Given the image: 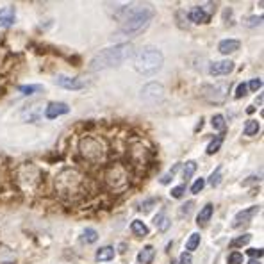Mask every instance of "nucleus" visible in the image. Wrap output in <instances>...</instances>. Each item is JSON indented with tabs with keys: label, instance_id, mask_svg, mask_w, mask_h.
Instances as JSON below:
<instances>
[{
	"label": "nucleus",
	"instance_id": "obj_1",
	"mask_svg": "<svg viewBox=\"0 0 264 264\" xmlns=\"http://www.w3.org/2000/svg\"><path fill=\"white\" fill-rule=\"evenodd\" d=\"M156 16V9L152 5H130V7H121L118 13V18L121 22V27L112 36H136L139 32L150 25L152 18Z\"/></svg>",
	"mask_w": 264,
	"mask_h": 264
},
{
	"label": "nucleus",
	"instance_id": "obj_2",
	"mask_svg": "<svg viewBox=\"0 0 264 264\" xmlns=\"http://www.w3.org/2000/svg\"><path fill=\"white\" fill-rule=\"evenodd\" d=\"M55 189L64 200H79L88 193V180L79 170L66 168L55 177Z\"/></svg>",
	"mask_w": 264,
	"mask_h": 264
},
{
	"label": "nucleus",
	"instance_id": "obj_3",
	"mask_svg": "<svg viewBox=\"0 0 264 264\" xmlns=\"http://www.w3.org/2000/svg\"><path fill=\"white\" fill-rule=\"evenodd\" d=\"M134 55V47L132 43H120L111 49H104L99 55H95L90 63L91 72H99V70H106V68L120 66L121 63H125L127 59Z\"/></svg>",
	"mask_w": 264,
	"mask_h": 264
},
{
	"label": "nucleus",
	"instance_id": "obj_4",
	"mask_svg": "<svg viewBox=\"0 0 264 264\" xmlns=\"http://www.w3.org/2000/svg\"><path fill=\"white\" fill-rule=\"evenodd\" d=\"M164 63V55L159 49L154 47H147V49L139 50L134 55V68L136 72L141 75H154L162 68Z\"/></svg>",
	"mask_w": 264,
	"mask_h": 264
},
{
	"label": "nucleus",
	"instance_id": "obj_5",
	"mask_svg": "<svg viewBox=\"0 0 264 264\" xmlns=\"http://www.w3.org/2000/svg\"><path fill=\"white\" fill-rule=\"evenodd\" d=\"M79 152H81V156L84 157L86 161L99 164V162L106 161L107 147H106V143H104L102 139L93 138V136H84L79 141Z\"/></svg>",
	"mask_w": 264,
	"mask_h": 264
},
{
	"label": "nucleus",
	"instance_id": "obj_6",
	"mask_svg": "<svg viewBox=\"0 0 264 264\" xmlns=\"http://www.w3.org/2000/svg\"><path fill=\"white\" fill-rule=\"evenodd\" d=\"M104 182L109 189H123L129 186V168L121 162H111L104 170Z\"/></svg>",
	"mask_w": 264,
	"mask_h": 264
},
{
	"label": "nucleus",
	"instance_id": "obj_7",
	"mask_svg": "<svg viewBox=\"0 0 264 264\" xmlns=\"http://www.w3.org/2000/svg\"><path fill=\"white\" fill-rule=\"evenodd\" d=\"M230 82H216V84H207L202 88V97L211 104H223L228 97Z\"/></svg>",
	"mask_w": 264,
	"mask_h": 264
},
{
	"label": "nucleus",
	"instance_id": "obj_8",
	"mask_svg": "<svg viewBox=\"0 0 264 264\" xmlns=\"http://www.w3.org/2000/svg\"><path fill=\"white\" fill-rule=\"evenodd\" d=\"M139 97H141V100H143L145 104H148V106H156V104H159L164 99V88H162V84H159V82H148L143 90H141V95H139Z\"/></svg>",
	"mask_w": 264,
	"mask_h": 264
},
{
	"label": "nucleus",
	"instance_id": "obj_9",
	"mask_svg": "<svg viewBox=\"0 0 264 264\" xmlns=\"http://www.w3.org/2000/svg\"><path fill=\"white\" fill-rule=\"evenodd\" d=\"M23 170L27 171V175L16 171V177H18V182L25 188H34L38 182H40V170H38L34 164H23Z\"/></svg>",
	"mask_w": 264,
	"mask_h": 264
},
{
	"label": "nucleus",
	"instance_id": "obj_10",
	"mask_svg": "<svg viewBox=\"0 0 264 264\" xmlns=\"http://www.w3.org/2000/svg\"><path fill=\"white\" fill-rule=\"evenodd\" d=\"M55 84L64 88V90H72V91L84 90L86 88L84 79H79V77H66V75H59L57 79H55Z\"/></svg>",
	"mask_w": 264,
	"mask_h": 264
},
{
	"label": "nucleus",
	"instance_id": "obj_11",
	"mask_svg": "<svg viewBox=\"0 0 264 264\" xmlns=\"http://www.w3.org/2000/svg\"><path fill=\"white\" fill-rule=\"evenodd\" d=\"M130 161H132V164H136V166H147L148 150L139 143L132 145V147H130Z\"/></svg>",
	"mask_w": 264,
	"mask_h": 264
},
{
	"label": "nucleus",
	"instance_id": "obj_12",
	"mask_svg": "<svg viewBox=\"0 0 264 264\" xmlns=\"http://www.w3.org/2000/svg\"><path fill=\"white\" fill-rule=\"evenodd\" d=\"M259 211H261L259 206H252V207H248V209L241 211V212H237L236 218L232 219V227H234V228H239L241 225L250 223V219L254 218V216L257 214Z\"/></svg>",
	"mask_w": 264,
	"mask_h": 264
},
{
	"label": "nucleus",
	"instance_id": "obj_13",
	"mask_svg": "<svg viewBox=\"0 0 264 264\" xmlns=\"http://www.w3.org/2000/svg\"><path fill=\"white\" fill-rule=\"evenodd\" d=\"M234 70V63L230 59H223V61H214L211 63L209 66V73L212 77H219V75H228V73Z\"/></svg>",
	"mask_w": 264,
	"mask_h": 264
},
{
	"label": "nucleus",
	"instance_id": "obj_14",
	"mask_svg": "<svg viewBox=\"0 0 264 264\" xmlns=\"http://www.w3.org/2000/svg\"><path fill=\"white\" fill-rule=\"evenodd\" d=\"M68 112H70V107L64 102H50L45 107V116L49 120H55L57 116H63V114H68Z\"/></svg>",
	"mask_w": 264,
	"mask_h": 264
},
{
	"label": "nucleus",
	"instance_id": "obj_15",
	"mask_svg": "<svg viewBox=\"0 0 264 264\" xmlns=\"http://www.w3.org/2000/svg\"><path fill=\"white\" fill-rule=\"evenodd\" d=\"M189 20H191L193 23H209L211 22V14L207 13L204 7L197 5V7H193V9L189 11Z\"/></svg>",
	"mask_w": 264,
	"mask_h": 264
},
{
	"label": "nucleus",
	"instance_id": "obj_16",
	"mask_svg": "<svg viewBox=\"0 0 264 264\" xmlns=\"http://www.w3.org/2000/svg\"><path fill=\"white\" fill-rule=\"evenodd\" d=\"M16 18V13H14V7L7 5V7H2L0 9V27H11Z\"/></svg>",
	"mask_w": 264,
	"mask_h": 264
},
{
	"label": "nucleus",
	"instance_id": "obj_17",
	"mask_svg": "<svg viewBox=\"0 0 264 264\" xmlns=\"http://www.w3.org/2000/svg\"><path fill=\"white\" fill-rule=\"evenodd\" d=\"M239 47H241V43L237 40H223V41H219L218 50L223 55H228V54H232V52H236V50H239Z\"/></svg>",
	"mask_w": 264,
	"mask_h": 264
},
{
	"label": "nucleus",
	"instance_id": "obj_18",
	"mask_svg": "<svg viewBox=\"0 0 264 264\" xmlns=\"http://www.w3.org/2000/svg\"><path fill=\"white\" fill-rule=\"evenodd\" d=\"M212 211H214V206H212V204H206V206L200 209V212H198L197 223L198 225H206L207 221L211 219V216H212Z\"/></svg>",
	"mask_w": 264,
	"mask_h": 264
},
{
	"label": "nucleus",
	"instance_id": "obj_19",
	"mask_svg": "<svg viewBox=\"0 0 264 264\" xmlns=\"http://www.w3.org/2000/svg\"><path fill=\"white\" fill-rule=\"evenodd\" d=\"M154 255H156V250H154V246H152V245L145 246L143 250H141V252L138 254L139 264H150V263H152V259H154Z\"/></svg>",
	"mask_w": 264,
	"mask_h": 264
},
{
	"label": "nucleus",
	"instance_id": "obj_20",
	"mask_svg": "<svg viewBox=\"0 0 264 264\" xmlns=\"http://www.w3.org/2000/svg\"><path fill=\"white\" fill-rule=\"evenodd\" d=\"M114 257V248L112 246H102L97 255H95V259L99 261V263H106V261H111Z\"/></svg>",
	"mask_w": 264,
	"mask_h": 264
},
{
	"label": "nucleus",
	"instance_id": "obj_21",
	"mask_svg": "<svg viewBox=\"0 0 264 264\" xmlns=\"http://www.w3.org/2000/svg\"><path fill=\"white\" fill-rule=\"evenodd\" d=\"M154 223H156V227H157V230H161V232H166L168 228H170V225H171V221H170V218L164 214V212H159V214L154 218Z\"/></svg>",
	"mask_w": 264,
	"mask_h": 264
},
{
	"label": "nucleus",
	"instance_id": "obj_22",
	"mask_svg": "<svg viewBox=\"0 0 264 264\" xmlns=\"http://www.w3.org/2000/svg\"><path fill=\"white\" fill-rule=\"evenodd\" d=\"M130 230L136 234V236H148V227L143 223V221H139V219H134L132 223H130Z\"/></svg>",
	"mask_w": 264,
	"mask_h": 264
},
{
	"label": "nucleus",
	"instance_id": "obj_23",
	"mask_svg": "<svg viewBox=\"0 0 264 264\" xmlns=\"http://www.w3.org/2000/svg\"><path fill=\"white\" fill-rule=\"evenodd\" d=\"M223 136L225 134L221 132L219 136H216V139H212V141L207 145V154H209V156H212V154H216L219 150V147H221V143H223Z\"/></svg>",
	"mask_w": 264,
	"mask_h": 264
},
{
	"label": "nucleus",
	"instance_id": "obj_24",
	"mask_svg": "<svg viewBox=\"0 0 264 264\" xmlns=\"http://www.w3.org/2000/svg\"><path fill=\"white\" fill-rule=\"evenodd\" d=\"M195 171H197V162L188 161V162H186V166H184V170H182V179L188 182V180L193 177V173H195Z\"/></svg>",
	"mask_w": 264,
	"mask_h": 264
},
{
	"label": "nucleus",
	"instance_id": "obj_25",
	"mask_svg": "<svg viewBox=\"0 0 264 264\" xmlns=\"http://www.w3.org/2000/svg\"><path fill=\"white\" fill-rule=\"evenodd\" d=\"M259 121L257 120H248L245 125V136H257V132H259Z\"/></svg>",
	"mask_w": 264,
	"mask_h": 264
},
{
	"label": "nucleus",
	"instance_id": "obj_26",
	"mask_svg": "<svg viewBox=\"0 0 264 264\" xmlns=\"http://www.w3.org/2000/svg\"><path fill=\"white\" fill-rule=\"evenodd\" d=\"M97 239H99V232L95 228H86L84 232H82V241L88 243V245L97 243Z\"/></svg>",
	"mask_w": 264,
	"mask_h": 264
},
{
	"label": "nucleus",
	"instance_id": "obj_27",
	"mask_svg": "<svg viewBox=\"0 0 264 264\" xmlns=\"http://www.w3.org/2000/svg\"><path fill=\"white\" fill-rule=\"evenodd\" d=\"M198 245H200V234H191L189 236V239H188V243H186V250H188V254L189 252H193V250H197L198 248Z\"/></svg>",
	"mask_w": 264,
	"mask_h": 264
},
{
	"label": "nucleus",
	"instance_id": "obj_28",
	"mask_svg": "<svg viewBox=\"0 0 264 264\" xmlns=\"http://www.w3.org/2000/svg\"><path fill=\"white\" fill-rule=\"evenodd\" d=\"M250 239H252L250 234H243V236H239V237H236V239H232V241H230V246H232V248H239V246L248 245V243H250Z\"/></svg>",
	"mask_w": 264,
	"mask_h": 264
},
{
	"label": "nucleus",
	"instance_id": "obj_29",
	"mask_svg": "<svg viewBox=\"0 0 264 264\" xmlns=\"http://www.w3.org/2000/svg\"><path fill=\"white\" fill-rule=\"evenodd\" d=\"M211 123H212V129L214 130H221V132L225 130V116L223 114H214Z\"/></svg>",
	"mask_w": 264,
	"mask_h": 264
},
{
	"label": "nucleus",
	"instance_id": "obj_30",
	"mask_svg": "<svg viewBox=\"0 0 264 264\" xmlns=\"http://www.w3.org/2000/svg\"><path fill=\"white\" fill-rule=\"evenodd\" d=\"M219 180H221V166H216V170L211 173L209 177V184L212 186V188H216L219 184Z\"/></svg>",
	"mask_w": 264,
	"mask_h": 264
},
{
	"label": "nucleus",
	"instance_id": "obj_31",
	"mask_svg": "<svg viewBox=\"0 0 264 264\" xmlns=\"http://www.w3.org/2000/svg\"><path fill=\"white\" fill-rule=\"evenodd\" d=\"M179 168H180V164H175L173 168H171L170 171L166 175H162V179H161V184H170L171 180H173V177H175V173L179 171Z\"/></svg>",
	"mask_w": 264,
	"mask_h": 264
},
{
	"label": "nucleus",
	"instance_id": "obj_32",
	"mask_svg": "<svg viewBox=\"0 0 264 264\" xmlns=\"http://www.w3.org/2000/svg\"><path fill=\"white\" fill-rule=\"evenodd\" d=\"M43 88L41 86H20V93L22 95H32V93H36V91H41Z\"/></svg>",
	"mask_w": 264,
	"mask_h": 264
},
{
	"label": "nucleus",
	"instance_id": "obj_33",
	"mask_svg": "<svg viewBox=\"0 0 264 264\" xmlns=\"http://www.w3.org/2000/svg\"><path fill=\"white\" fill-rule=\"evenodd\" d=\"M193 206H195V204H193L191 200L186 202V204H184V206L180 207V211H179V216H180V218H184V216H189V214H191Z\"/></svg>",
	"mask_w": 264,
	"mask_h": 264
},
{
	"label": "nucleus",
	"instance_id": "obj_34",
	"mask_svg": "<svg viewBox=\"0 0 264 264\" xmlns=\"http://www.w3.org/2000/svg\"><path fill=\"white\" fill-rule=\"evenodd\" d=\"M204 186H206V179H197L195 182H193V186H191V193L193 195H197V193H200L202 189H204Z\"/></svg>",
	"mask_w": 264,
	"mask_h": 264
},
{
	"label": "nucleus",
	"instance_id": "obj_35",
	"mask_svg": "<svg viewBox=\"0 0 264 264\" xmlns=\"http://www.w3.org/2000/svg\"><path fill=\"white\" fill-rule=\"evenodd\" d=\"M228 264H243V254L232 252V254L228 255Z\"/></svg>",
	"mask_w": 264,
	"mask_h": 264
},
{
	"label": "nucleus",
	"instance_id": "obj_36",
	"mask_svg": "<svg viewBox=\"0 0 264 264\" xmlns=\"http://www.w3.org/2000/svg\"><path fill=\"white\" fill-rule=\"evenodd\" d=\"M246 88H250V90L254 91V93H257V91H259L261 88H263V81H261V79H252L250 84L246 86Z\"/></svg>",
	"mask_w": 264,
	"mask_h": 264
},
{
	"label": "nucleus",
	"instance_id": "obj_37",
	"mask_svg": "<svg viewBox=\"0 0 264 264\" xmlns=\"http://www.w3.org/2000/svg\"><path fill=\"white\" fill-rule=\"evenodd\" d=\"M157 202H159L157 198H150V200L143 202V204H141V211H143V212H148V211L152 209V206H156Z\"/></svg>",
	"mask_w": 264,
	"mask_h": 264
},
{
	"label": "nucleus",
	"instance_id": "obj_38",
	"mask_svg": "<svg viewBox=\"0 0 264 264\" xmlns=\"http://www.w3.org/2000/svg\"><path fill=\"white\" fill-rule=\"evenodd\" d=\"M186 193V186H177V188H173L171 189V197L173 198H182V195Z\"/></svg>",
	"mask_w": 264,
	"mask_h": 264
},
{
	"label": "nucleus",
	"instance_id": "obj_39",
	"mask_svg": "<svg viewBox=\"0 0 264 264\" xmlns=\"http://www.w3.org/2000/svg\"><path fill=\"white\" fill-rule=\"evenodd\" d=\"M246 91H248V88H246L245 82H241V84L237 86L236 95H234V97H236V99H243V97H245V95H246Z\"/></svg>",
	"mask_w": 264,
	"mask_h": 264
},
{
	"label": "nucleus",
	"instance_id": "obj_40",
	"mask_svg": "<svg viewBox=\"0 0 264 264\" xmlns=\"http://www.w3.org/2000/svg\"><path fill=\"white\" fill-rule=\"evenodd\" d=\"M263 248H250V250H248V255H250L252 259H255V257H257V259H261V257H263Z\"/></svg>",
	"mask_w": 264,
	"mask_h": 264
},
{
	"label": "nucleus",
	"instance_id": "obj_41",
	"mask_svg": "<svg viewBox=\"0 0 264 264\" xmlns=\"http://www.w3.org/2000/svg\"><path fill=\"white\" fill-rule=\"evenodd\" d=\"M179 264H193V257H191V254H188V252H184V254L180 255Z\"/></svg>",
	"mask_w": 264,
	"mask_h": 264
},
{
	"label": "nucleus",
	"instance_id": "obj_42",
	"mask_svg": "<svg viewBox=\"0 0 264 264\" xmlns=\"http://www.w3.org/2000/svg\"><path fill=\"white\" fill-rule=\"evenodd\" d=\"M263 23V16H252V18H248V27H255V25H261Z\"/></svg>",
	"mask_w": 264,
	"mask_h": 264
},
{
	"label": "nucleus",
	"instance_id": "obj_43",
	"mask_svg": "<svg viewBox=\"0 0 264 264\" xmlns=\"http://www.w3.org/2000/svg\"><path fill=\"white\" fill-rule=\"evenodd\" d=\"M254 111H255V107H254V106H250V107L246 109V112H248V114H252V112H254Z\"/></svg>",
	"mask_w": 264,
	"mask_h": 264
},
{
	"label": "nucleus",
	"instance_id": "obj_44",
	"mask_svg": "<svg viewBox=\"0 0 264 264\" xmlns=\"http://www.w3.org/2000/svg\"><path fill=\"white\" fill-rule=\"evenodd\" d=\"M248 264H261V263H259V261H255V259H252V261H250V263H248Z\"/></svg>",
	"mask_w": 264,
	"mask_h": 264
},
{
	"label": "nucleus",
	"instance_id": "obj_45",
	"mask_svg": "<svg viewBox=\"0 0 264 264\" xmlns=\"http://www.w3.org/2000/svg\"><path fill=\"white\" fill-rule=\"evenodd\" d=\"M171 264H179V261H173V263H171Z\"/></svg>",
	"mask_w": 264,
	"mask_h": 264
},
{
	"label": "nucleus",
	"instance_id": "obj_46",
	"mask_svg": "<svg viewBox=\"0 0 264 264\" xmlns=\"http://www.w3.org/2000/svg\"><path fill=\"white\" fill-rule=\"evenodd\" d=\"M4 264H11V263H4Z\"/></svg>",
	"mask_w": 264,
	"mask_h": 264
}]
</instances>
